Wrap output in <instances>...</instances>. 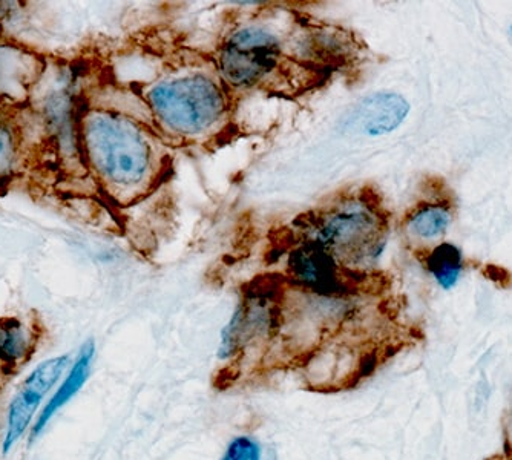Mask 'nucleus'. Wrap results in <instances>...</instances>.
<instances>
[{
	"label": "nucleus",
	"mask_w": 512,
	"mask_h": 460,
	"mask_svg": "<svg viewBox=\"0 0 512 460\" xmlns=\"http://www.w3.org/2000/svg\"><path fill=\"white\" fill-rule=\"evenodd\" d=\"M425 269L434 276L442 289L450 290L459 283L463 269V255L459 247L451 243H440L439 246L419 257Z\"/></svg>",
	"instance_id": "11"
},
{
	"label": "nucleus",
	"mask_w": 512,
	"mask_h": 460,
	"mask_svg": "<svg viewBox=\"0 0 512 460\" xmlns=\"http://www.w3.org/2000/svg\"><path fill=\"white\" fill-rule=\"evenodd\" d=\"M493 460H505V459H493Z\"/></svg>",
	"instance_id": "15"
},
{
	"label": "nucleus",
	"mask_w": 512,
	"mask_h": 460,
	"mask_svg": "<svg viewBox=\"0 0 512 460\" xmlns=\"http://www.w3.org/2000/svg\"><path fill=\"white\" fill-rule=\"evenodd\" d=\"M410 112L407 100L396 92H375L356 103L342 120V129L355 134H390L404 123Z\"/></svg>",
	"instance_id": "7"
},
{
	"label": "nucleus",
	"mask_w": 512,
	"mask_h": 460,
	"mask_svg": "<svg viewBox=\"0 0 512 460\" xmlns=\"http://www.w3.org/2000/svg\"><path fill=\"white\" fill-rule=\"evenodd\" d=\"M96 356V342L88 339L85 344L80 347L79 355L76 361L69 368L68 375L63 379L62 384L54 391V395L48 399L45 407L40 411L33 427H31L30 441H36L37 437L45 431V428L53 421L54 416L65 407L68 402L76 398L77 393L85 387L86 381L91 375L92 361Z\"/></svg>",
	"instance_id": "8"
},
{
	"label": "nucleus",
	"mask_w": 512,
	"mask_h": 460,
	"mask_svg": "<svg viewBox=\"0 0 512 460\" xmlns=\"http://www.w3.org/2000/svg\"><path fill=\"white\" fill-rule=\"evenodd\" d=\"M36 333L17 318H0V367L11 373L36 350Z\"/></svg>",
	"instance_id": "10"
},
{
	"label": "nucleus",
	"mask_w": 512,
	"mask_h": 460,
	"mask_svg": "<svg viewBox=\"0 0 512 460\" xmlns=\"http://www.w3.org/2000/svg\"><path fill=\"white\" fill-rule=\"evenodd\" d=\"M148 100L160 125L180 135L203 134L226 111L220 86L204 76L160 83L149 92Z\"/></svg>",
	"instance_id": "2"
},
{
	"label": "nucleus",
	"mask_w": 512,
	"mask_h": 460,
	"mask_svg": "<svg viewBox=\"0 0 512 460\" xmlns=\"http://www.w3.org/2000/svg\"><path fill=\"white\" fill-rule=\"evenodd\" d=\"M387 230V215L378 204L356 201L324 215L313 241L329 250L339 264L350 266L378 258Z\"/></svg>",
	"instance_id": "3"
},
{
	"label": "nucleus",
	"mask_w": 512,
	"mask_h": 460,
	"mask_svg": "<svg viewBox=\"0 0 512 460\" xmlns=\"http://www.w3.org/2000/svg\"><path fill=\"white\" fill-rule=\"evenodd\" d=\"M511 31H512V27H511Z\"/></svg>",
	"instance_id": "16"
},
{
	"label": "nucleus",
	"mask_w": 512,
	"mask_h": 460,
	"mask_svg": "<svg viewBox=\"0 0 512 460\" xmlns=\"http://www.w3.org/2000/svg\"><path fill=\"white\" fill-rule=\"evenodd\" d=\"M83 135L91 165L112 188L134 191L145 184L152 169V148L134 122L111 112H91Z\"/></svg>",
	"instance_id": "1"
},
{
	"label": "nucleus",
	"mask_w": 512,
	"mask_h": 460,
	"mask_svg": "<svg viewBox=\"0 0 512 460\" xmlns=\"http://www.w3.org/2000/svg\"><path fill=\"white\" fill-rule=\"evenodd\" d=\"M293 281L322 295H345L353 289V276L338 263L329 250L313 240L296 247L289 258Z\"/></svg>",
	"instance_id": "6"
},
{
	"label": "nucleus",
	"mask_w": 512,
	"mask_h": 460,
	"mask_svg": "<svg viewBox=\"0 0 512 460\" xmlns=\"http://www.w3.org/2000/svg\"><path fill=\"white\" fill-rule=\"evenodd\" d=\"M221 460H263V447L255 437L237 436L227 445Z\"/></svg>",
	"instance_id": "12"
},
{
	"label": "nucleus",
	"mask_w": 512,
	"mask_h": 460,
	"mask_svg": "<svg viewBox=\"0 0 512 460\" xmlns=\"http://www.w3.org/2000/svg\"><path fill=\"white\" fill-rule=\"evenodd\" d=\"M454 200L450 191H440L437 197L414 207L405 221L408 232L419 240H436L447 232L453 221Z\"/></svg>",
	"instance_id": "9"
},
{
	"label": "nucleus",
	"mask_w": 512,
	"mask_h": 460,
	"mask_svg": "<svg viewBox=\"0 0 512 460\" xmlns=\"http://www.w3.org/2000/svg\"><path fill=\"white\" fill-rule=\"evenodd\" d=\"M281 56L278 39L263 28L235 31L220 51V71L229 85L247 88L263 80Z\"/></svg>",
	"instance_id": "4"
},
{
	"label": "nucleus",
	"mask_w": 512,
	"mask_h": 460,
	"mask_svg": "<svg viewBox=\"0 0 512 460\" xmlns=\"http://www.w3.org/2000/svg\"><path fill=\"white\" fill-rule=\"evenodd\" d=\"M71 364V355H59L40 362L27 379L20 385L8 407L7 428L2 448L10 453L14 445L33 427L34 416L39 411L45 396L60 381L66 368Z\"/></svg>",
	"instance_id": "5"
},
{
	"label": "nucleus",
	"mask_w": 512,
	"mask_h": 460,
	"mask_svg": "<svg viewBox=\"0 0 512 460\" xmlns=\"http://www.w3.org/2000/svg\"><path fill=\"white\" fill-rule=\"evenodd\" d=\"M16 157L13 134L7 126L0 123V177L10 174Z\"/></svg>",
	"instance_id": "13"
},
{
	"label": "nucleus",
	"mask_w": 512,
	"mask_h": 460,
	"mask_svg": "<svg viewBox=\"0 0 512 460\" xmlns=\"http://www.w3.org/2000/svg\"><path fill=\"white\" fill-rule=\"evenodd\" d=\"M505 433H506V453H508V456H509L508 460H512V411H511V414H509L508 419H506Z\"/></svg>",
	"instance_id": "14"
}]
</instances>
